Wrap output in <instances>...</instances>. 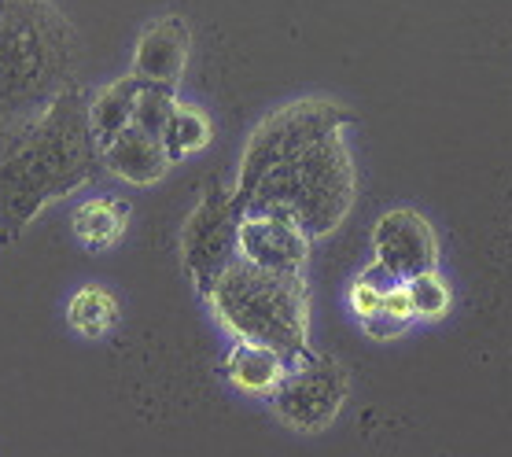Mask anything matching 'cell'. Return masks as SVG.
<instances>
[{
	"mask_svg": "<svg viewBox=\"0 0 512 457\" xmlns=\"http://www.w3.org/2000/svg\"><path fill=\"white\" fill-rule=\"evenodd\" d=\"M89 96L70 82L37 118L0 137V240H15L37 211L67 200L100 174Z\"/></svg>",
	"mask_w": 512,
	"mask_h": 457,
	"instance_id": "6da1fadb",
	"label": "cell"
},
{
	"mask_svg": "<svg viewBox=\"0 0 512 457\" xmlns=\"http://www.w3.org/2000/svg\"><path fill=\"white\" fill-rule=\"evenodd\" d=\"M78 41L52 0H0V137L74 82Z\"/></svg>",
	"mask_w": 512,
	"mask_h": 457,
	"instance_id": "7a4b0ae2",
	"label": "cell"
},
{
	"mask_svg": "<svg viewBox=\"0 0 512 457\" xmlns=\"http://www.w3.org/2000/svg\"><path fill=\"white\" fill-rule=\"evenodd\" d=\"M354 192H358L354 155L343 129H336L262 177L240 214L284 218L295 229H303L310 240H317L343 225L354 207Z\"/></svg>",
	"mask_w": 512,
	"mask_h": 457,
	"instance_id": "3957f363",
	"label": "cell"
},
{
	"mask_svg": "<svg viewBox=\"0 0 512 457\" xmlns=\"http://www.w3.org/2000/svg\"><path fill=\"white\" fill-rule=\"evenodd\" d=\"M207 299L236 340L273 347L288 365L310 351V295L303 277L258 270L247 258H236Z\"/></svg>",
	"mask_w": 512,
	"mask_h": 457,
	"instance_id": "277c9868",
	"label": "cell"
},
{
	"mask_svg": "<svg viewBox=\"0 0 512 457\" xmlns=\"http://www.w3.org/2000/svg\"><path fill=\"white\" fill-rule=\"evenodd\" d=\"M350 122H354V111L336 104V100H325V96L295 100V104H284L273 115L262 118L255 126V133L247 137L244 159H240V177H236V188H233L236 211L251 200V192L258 188L262 177L273 174L277 166H284L299 152H306L321 137L350 126Z\"/></svg>",
	"mask_w": 512,
	"mask_h": 457,
	"instance_id": "5b68a950",
	"label": "cell"
},
{
	"mask_svg": "<svg viewBox=\"0 0 512 457\" xmlns=\"http://www.w3.org/2000/svg\"><path fill=\"white\" fill-rule=\"evenodd\" d=\"M347 395H350L347 369L336 358H328V354L306 351L303 358H295L288 365L284 380L269 395V406H273V413L288 428L314 435L336 421Z\"/></svg>",
	"mask_w": 512,
	"mask_h": 457,
	"instance_id": "8992f818",
	"label": "cell"
},
{
	"mask_svg": "<svg viewBox=\"0 0 512 457\" xmlns=\"http://www.w3.org/2000/svg\"><path fill=\"white\" fill-rule=\"evenodd\" d=\"M240 218L233 192L210 185L185 222V270L199 295H210L214 281L240 258Z\"/></svg>",
	"mask_w": 512,
	"mask_h": 457,
	"instance_id": "52a82bcc",
	"label": "cell"
},
{
	"mask_svg": "<svg viewBox=\"0 0 512 457\" xmlns=\"http://www.w3.org/2000/svg\"><path fill=\"white\" fill-rule=\"evenodd\" d=\"M373 262H380L398 281L439 270V236L424 214L398 207L373 225Z\"/></svg>",
	"mask_w": 512,
	"mask_h": 457,
	"instance_id": "ba28073f",
	"label": "cell"
},
{
	"mask_svg": "<svg viewBox=\"0 0 512 457\" xmlns=\"http://www.w3.org/2000/svg\"><path fill=\"white\" fill-rule=\"evenodd\" d=\"M240 258H247L258 270L303 277L310 262V236L284 218L247 214L240 218Z\"/></svg>",
	"mask_w": 512,
	"mask_h": 457,
	"instance_id": "9c48e42d",
	"label": "cell"
},
{
	"mask_svg": "<svg viewBox=\"0 0 512 457\" xmlns=\"http://www.w3.org/2000/svg\"><path fill=\"white\" fill-rule=\"evenodd\" d=\"M188 52H192L188 23L181 15H163L140 30L137 52H133V74L148 85L177 89L188 67Z\"/></svg>",
	"mask_w": 512,
	"mask_h": 457,
	"instance_id": "30bf717a",
	"label": "cell"
},
{
	"mask_svg": "<svg viewBox=\"0 0 512 457\" xmlns=\"http://www.w3.org/2000/svg\"><path fill=\"white\" fill-rule=\"evenodd\" d=\"M170 166H174V159L166 152V144L148 137L137 126L118 133L104 148V170L115 174L118 181H129V185H155V181H163Z\"/></svg>",
	"mask_w": 512,
	"mask_h": 457,
	"instance_id": "8fae6325",
	"label": "cell"
},
{
	"mask_svg": "<svg viewBox=\"0 0 512 457\" xmlns=\"http://www.w3.org/2000/svg\"><path fill=\"white\" fill-rule=\"evenodd\" d=\"M284 373H288V358L284 354L247 340H236V347L222 362L225 380L240 387V391H247V395H273L277 384L284 380Z\"/></svg>",
	"mask_w": 512,
	"mask_h": 457,
	"instance_id": "7c38bea8",
	"label": "cell"
},
{
	"mask_svg": "<svg viewBox=\"0 0 512 457\" xmlns=\"http://www.w3.org/2000/svg\"><path fill=\"white\" fill-rule=\"evenodd\" d=\"M144 89L137 74H126V78H118L111 82L107 89L93 96V104H89V122H93V137L100 144V152H104L107 144L115 141L118 133H126L133 126V111H137V96Z\"/></svg>",
	"mask_w": 512,
	"mask_h": 457,
	"instance_id": "4fadbf2b",
	"label": "cell"
},
{
	"mask_svg": "<svg viewBox=\"0 0 512 457\" xmlns=\"http://www.w3.org/2000/svg\"><path fill=\"white\" fill-rule=\"evenodd\" d=\"M129 207L115 196H100V200H85L74 211V236L82 240L89 251H104L118 244V236L126 233Z\"/></svg>",
	"mask_w": 512,
	"mask_h": 457,
	"instance_id": "5bb4252c",
	"label": "cell"
},
{
	"mask_svg": "<svg viewBox=\"0 0 512 457\" xmlns=\"http://www.w3.org/2000/svg\"><path fill=\"white\" fill-rule=\"evenodd\" d=\"M70 325L89 336V340H100L118 325V299L100 284H89L82 292L70 299Z\"/></svg>",
	"mask_w": 512,
	"mask_h": 457,
	"instance_id": "9a60e30c",
	"label": "cell"
},
{
	"mask_svg": "<svg viewBox=\"0 0 512 457\" xmlns=\"http://www.w3.org/2000/svg\"><path fill=\"white\" fill-rule=\"evenodd\" d=\"M166 152L170 159H185V155H196L203 152L210 144V118L199 111V107H181L177 104L174 118H170V126H166Z\"/></svg>",
	"mask_w": 512,
	"mask_h": 457,
	"instance_id": "2e32d148",
	"label": "cell"
},
{
	"mask_svg": "<svg viewBox=\"0 0 512 457\" xmlns=\"http://www.w3.org/2000/svg\"><path fill=\"white\" fill-rule=\"evenodd\" d=\"M174 111H177L174 89L144 82V89H140V96H137V111H133V126L144 129V133H148V137H155V141H163L166 126H170V118H174Z\"/></svg>",
	"mask_w": 512,
	"mask_h": 457,
	"instance_id": "e0dca14e",
	"label": "cell"
},
{
	"mask_svg": "<svg viewBox=\"0 0 512 457\" xmlns=\"http://www.w3.org/2000/svg\"><path fill=\"white\" fill-rule=\"evenodd\" d=\"M409 288V303H413V317H424V321H435L450 310V288L443 284L439 273H420L413 281H406Z\"/></svg>",
	"mask_w": 512,
	"mask_h": 457,
	"instance_id": "ac0fdd59",
	"label": "cell"
},
{
	"mask_svg": "<svg viewBox=\"0 0 512 457\" xmlns=\"http://www.w3.org/2000/svg\"><path fill=\"white\" fill-rule=\"evenodd\" d=\"M361 325H365V332L373 340H395V336H402L409 329V317H395L387 314V310H376V314L361 317Z\"/></svg>",
	"mask_w": 512,
	"mask_h": 457,
	"instance_id": "d6986e66",
	"label": "cell"
},
{
	"mask_svg": "<svg viewBox=\"0 0 512 457\" xmlns=\"http://www.w3.org/2000/svg\"><path fill=\"white\" fill-rule=\"evenodd\" d=\"M350 306H354V314L358 317H369V314H376L380 306H384V295L376 292L373 284L369 281H354V288H350Z\"/></svg>",
	"mask_w": 512,
	"mask_h": 457,
	"instance_id": "ffe728a7",
	"label": "cell"
},
{
	"mask_svg": "<svg viewBox=\"0 0 512 457\" xmlns=\"http://www.w3.org/2000/svg\"><path fill=\"white\" fill-rule=\"evenodd\" d=\"M380 310H387V314H395V317H409V321H413V303H409L406 284H402V288H395V292H387Z\"/></svg>",
	"mask_w": 512,
	"mask_h": 457,
	"instance_id": "44dd1931",
	"label": "cell"
}]
</instances>
